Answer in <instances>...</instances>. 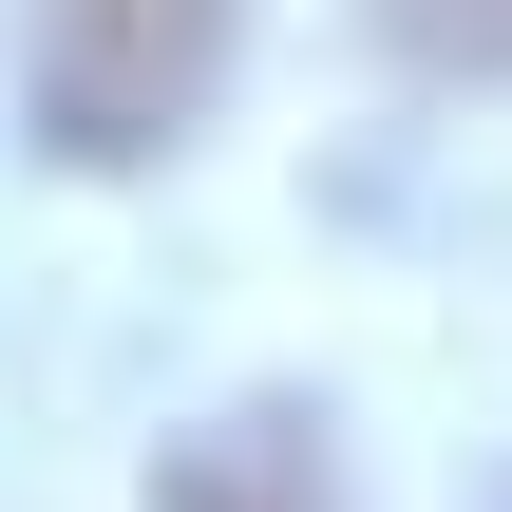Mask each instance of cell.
<instances>
[{
    "mask_svg": "<svg viewBox=\"0 0 512 512\" xmlns=\"http://www.w3.org/2000/svg\"><path fill=\"white\" fill-rule=\"evenodd\" d=\"M228 38L247 0H19V95L76 171H152L228 95Z\"/></svg>",
    "mask_w": 512,
    "mask_h": 512,
    "instance_id": "obj_1",
    "label": "cell"
},
{
    "mask_svg": "<svg viewBox=\"0 0 512 512\" xmlns=\"http://www.w3.org/2000/svg\"><path fill=\"white\" fill-rule=\"evenodd\" d=\"M152 512H342V456H323L304 399H228L152 456Z\"/></svg>",
    "mask_w": 512,
    "mask_h": 512,
    "instance_id": "obj_2",
    "label": "cell"
},
{
    "mask_svg": "<svg viewBox=\"0 0 512 512\" xmlns=\"http://www.w3.org/2000/svg\"><path fill=\"white\" fill-rule=\"evenodd\" d=\"M399 57H437V76H512V0H361Z\"/></svg>",
    "mask_w": 512,
    "mask_h": 512,
    "instance_id": "obj_3",
    "label": "cell"
}]
</instances>
